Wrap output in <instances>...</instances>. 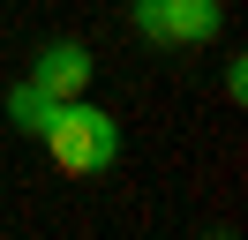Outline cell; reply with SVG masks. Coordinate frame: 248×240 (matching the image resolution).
Instances as JSON below:
<instances>
[{
	"instance_id": "cell-1",
	"label": "cell",
	"mask_w": 248,
	"mask_h": 240,
	"mask_svg": "<svg viewBox=\"0 0 248 240\" xmlns=\"http://www.w3.org/2000/svg\"><path fill=\"white\" fill-rule=\"evenodd\" d=\"M38 143L53 150V165H61V173L91 180V173H106V165L121 158V120H113L106 105H91V98H61Z\"/></svg>"
},
{
	"instance_id": "cell-2",
	"label": "cell",
	"mask_w": 248,
	"mask_h": 240,
	"mask_svg": "<svg viewBox=\"0 0 248 240\" xmlns=\"http://www.w3.org/2000/svg\"><path fill=\"white\" fill-rule=\"evenodd\" d=\"M136 30L151 45H211L226 30V8L218 0H128Z\"/></svg>"
},
{
	"instance_id": "cell-3",
	"label": "cell",
	"mask_w": 248,
	"mask_h": 240,
	"mask_svg": "<svg viewBox=\"0 0 248 240\" xmlns=\"http://www.w3.org/2000/svg\"><path fill=\"white\" fill-rule=\"evenodd\" d=\"M38 90H53V98H83V90H91V75H98V60H91V45H76V38H53V45H38V60L31 68Z\"/></svg>"
},
{
	"instance_id": "cell-4",
	"label": "cell",
	"mask_w": 248,
	"mask_h": 240,
	"mask_svg": "<svg viewBox=\"0 0 248 240\" xmlns=\"http://www.w3.org/2000/svg\"><path fill=\"white\" fill-rule=\"evenodd\" d=\"M53 105H61V98H53V90H38L31 75H23L16 90H8V120H16L23 135H46V120H53Z\"/></svg>"
},
{
	"instance_id": "cell-5",
	"label": "cell",
	"mask_w": 248,
	"mask_h": 240,
	"mask_svg": "<svg viewBox=\"0 0 248 240\" xmlns=\"http://www.w3.org/2000/svg\"><path fill=\"white\" fill-rule=\"evenodd\" d=\"M226 98H233V105H241V98H248V60H241V53H233V60H226Z\"/></svg>"
}]
</instances>
